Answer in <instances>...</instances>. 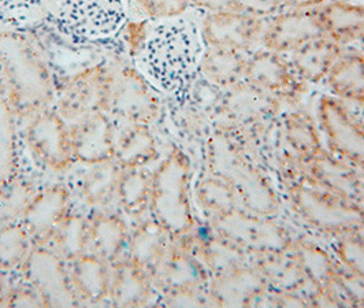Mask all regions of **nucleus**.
Segmentation results:
<instances>
[{
  "label": "nucleus",
  "instance_id": "34",
  "mask_svg": "<svg viewBox=\"0 0 364 308\" xmlns=\"http://www.w3.org/2000/svg\"><path fill=\"white\" fill-rule=\"evenodd\" d=\"M18 117L0 77V184L17 180L19 171Z\"/></svg>",
  "mask_w": 364,
  "mask_h": 308
},
{
  "label": "nucleus",
  "instance_id": "21",
  "mask_svg": "<svg viewBox=\"0 0 364 308\" xmlns=\"http://www.w3.org/2000/svg\"><path fill=\"white\" fill-rule=\"evenodd\" d=\"M70 193L65 185H53L32 196L19 218L32 241L44 245L53 240L55 230L69 214Z\"/></svg>",
  "mask_w": 364,
  "mask_h": 308
},
{
  "label": "nucleus",
  "instance_id": "40",
  "mask_svg": "<svg viewBox=\"0 0 364 308\" xmlns=\"http://www.w3.org/2000/svg\"><path fill=\"white\" fill-rule=\"evenodd\" d=\"M31 250L32 237L21 221L0 225V272H11L21 267Z\"/></svg>",
  "mask_w": 364,
  "mask_h": 308
},
{
  "label": "nucleus",
  "instance_id": "14",
  "mask_svg": "<svg viewBox=\"0 0 364 308\" xmlns=\"http://www.w3.org/2000/svg\"><path fill=\"white\" fill-rule=\"evenodd\" d=\"M23 140L37 164L54 171L68 170L74 161L70 125L51 107L29 120Z\"/></svg>",
  "mask_w": 364,
  "mask_h": 308
},
{
  "label": "nucleus",
  "instance_id": "26",
  "mask_svg": "<svg viewBox=\"0 0 364 308\" xmlns=\"http://www.w3.org/2000/svg\"><path fill=\"white\" fill-rule=\"evenodd\" d=\"M346 47L331 37H318L303 44L289 54L293 69L306 84L325 81L338 56Z\"/></svg>",
  "mask_w": 364,
  "mask_h": 308
},
{
  "label": "nucleus",
  "instance_id": "24",
  "mask_svg": "<svg viewBox=\"0 0 364 308\" xmlns=\"http://www.w3.org/2000/svg\"><path fill=\"white\" fill-rule=\"evenodd\" d=\"M174 238L154 218L141 222L128 240V259L151 278L162 265Z\"/></svg>",
  "mask_w": 364,
  "mask_h": 308
},
{
  "label": "nucleus",
  "instance_id": "47",
  "mask_svg": "<svg viewBox=\"0 0 364 308\" xmlns=\"http://www.w3.org/2000/svg\"><path fill=\"white\" fill-rule=\"evenodd\" d=\"M149 29H151V25L146 21H143V22L137 21V22H133L129 25L128 43L132 51L134 53V58L140 53L141 47L144 46Z\"/></svg>",
  "mask_w": 364,
  "mask_h": 308
},
{
  "label": "nucleus",
  "instance_id": "48",
  "mask_svg": "<svg viewBox=\"0 0 364 308\" xmlns=\"http://www.w3.org/2000/svg\"><path fill=\"white\" fill-rule=\"evenodd\" d=\"M328 0H284L287 7L291 9H314L325 4Z\"/></svg>",
  "mask_w": 364,
  "mask_h": 308
},
{
  "label": "nucleus",
  "instance_id": "18",
  "mask_svg": "<svg viewBox=\"0 0 364 308\" xmlns=\"http://www.w3.org/2000/svg\"><path fill=\"white\" fill-rule=\"evenodd\" d=\"M291 253L312 292L314 307H341L334 290L341 265L334 254L307 238H293Z\"/></svg>",
  "mask_w": 364,
  "mask_h": 308
},
{
  "label": "nucleus",
  "instance_id": "27",
  "mask_svg": "<svg viewBox=\"0 0 364 308\" xmlns=\"http://www.w3.org/2000/svg\"><path fill=\"white\" fill-rule=\"evenodd\" d=\"M152 278L129 259L112 265L109 299L117 307H141L152 299Z\"/></svg>",
  "mask_w": 364,
  "mask_h": 308
},
{
  "label": "nucleus",
  "instance_id": "35",
  "mask_svg": "<svg viewBox=\"0 0 364 308\" xmlns=\"http://www.w3.org/2000/svg\"><path fill=\"white\" fill-rule=\"evenodd\" d=\"M158 154V143L149 125H127L117 137L114 161L122 169L146 167Z\"/></svg>",
  "mask_w": 364,
  "mask_h": 308
},
{
  "label": "nucleus",
  "instance_id": "46",
  "mask_svg": "<svg viewBox=\"0 0 364 308\" xmlns=\"http://www.w3.org/2000/svg\"><path fill=\"white\" fill-rule=\"evenodd\" d=\"M7 306L14 307H32V306H44L40 296L32 288H19L7 296L4 302Z\"/></svg>",
  "mask_w": 364,
  "mask_h": 308
},
{
  "label": "nucleus",
  "instance_id": "29",
  "mask_svg": "<svg viewBox=\"0 0 364 308\" xmlns=\"http://www.w3.org/2000/svg\"><path fill=\"white\" fill-rule=\"evenodd\" d=\"M109 266V262L92 253L74 259L70 267V280L78 299L100 303L109 297L112 272Z\"/></svg>",
  "mask_w": 364,
  "mask_h": 308
},
{
  "label": "nucleus",
  "instance_id": "39",
  "mask_svg": "<svg viewBox=\"0 0 364 308\" xmlns=\"http://www.w3.org/2000/svg\"><path fill=\"white\" fill-rule=\"evenodd\" d=\"M54 250L66 262L90 253V218L69 213L55 230Z\"/></svg>",
  "mask_w": 364,
  "mask_h": 308
},
{
  "label": "nucleus",
  "instance_id": "43",
  "mask_svg": "<svg viewBox=\"0 0 364 308\" xmlns=\"http://www.w3.org/2000/svg\"><path fill=\"white\" fill-rule=\"evenodd\" d=\"M333 251L346 272L364 284V230L334 238Z\"/></svg>",
  "mask_w": 364,
  "mask_h": 308
},
{
  "label": "nucleus",
  "instance_id": "12",
  "mask_svg": "<svg viewBox=\"0 0 364 308\" xmlns=\"http://www.w3.org/2000/svg\"><path fill=\"white\" fill-rule=\"evenodd\" d=\"M112 73L102 63L74 73L56 96L54 109L69 125L106 111Z\"/></svg>",
  "mask_w": 364,
  "mask_h": 308
},
{
  "label": "nucleus",
  "instance_id": "3",
  "mask_svg": "<svg viewBox=\"0 0 364 308\" xmlns=\"http://www.w3.org/2000/svg\"><path fill=\"white\" fill-rule=\"evenodd\" d=\"M0 77L18 120L54 107V77L36 47L14 32H0Z\"/></svg>",
  "mask_w": 364,
  "mask_h": 308
},
{
  "label": "nucleus",
  "instance_id": "25",
  "mask_svg": "<svg viewBox=\"0 0 364 308\" xmlns=\"http://www.w3.org/2000/svg\"><path fill=\"white\" fill-rule=\"evenodd\" d=\"M178 240L183 241L198 255L211 277L251 262L250 255L244 250H241L233 241L214 232L211 228L203 236L192 232L191 235Z\"/></svg>",
  "mask_w": 364,
  "mask_h": 308
},
{
  "label": "nucleus",
  "instance_id": "42",
  "mask_svg": "<svg viewBox=\"0 0 364 308\" xmlns=\"http://www.w3.org/2000/svg\"><path fill=\"white\" fill-rule=\"evenodd\" d=\"M191 3L208 11H236L257 18H272L284 9V0H191Z\"/></svg>",
  "mask_w": 364,
  "mask_h": 308
},
{
  "label": "nucleus",
  "instance_id": "11",
  "mask_svg": "<svg viewBox=\"0 0 364 308\" xmlns=\"http://www.w3.org/2000/svg\"><path fill=\"white\" fill-rule=\"evenodd\" d=\"M316 122L328 151L364 174L363 121L346 102L325 95L316 106Z\"/></svg>",
  "mask_w": 364,
  "mask_h": 308
},
{
  "label": "nucleus",
  "instance_id": "36",
  "mask_svg": "<svg viewBox=\"0 0 364 308\" xmlns=\"http://www.w3.org/2000/svg\"><path fill=\"white\" fill-rule=\"evenodd\" d=\"M198 207L208 219L223 216L240 206L236 189L226 177L204 171L193 185Z\"/></svg>",
  "mask_w": 364,
  "mask_h": 308
},
{
  "label": "nucleus",
  "instance_id": "9",
  "mask_svg": "<svg viewBox=\"0 0 364 308\" xmlns=\"http://www.w3.org/2000/svg\"><path fill=\"white\" fill-rule=\"evenodd\" d=\"M210 228L233 241L250 257L291 250L293 237L274 217L260 216L238 206L232 211L208 219Z\"/></svg>",
  "mask_w": 364,
  "mask_h": 308
},
{
  "label": "nucleus",
  "instance_id": "37",
  "mask_svg": "<svg viewBox=\"0 0 364 308\" xmlns=\"http://www.w3.org/2000/svg\"><path fill=\"white\" fill-rule=\"evenodd\" d=\"M152 191V173L146 167L122 169L117 200L122 211L130 218L141 217L149 208Z\"/></svg>",
  "mask_w": 364,
  "mask_h": 308
},
{
  "label": "nucleus",
  "instance_id": "17",
  "mask_svg": "<svg viewBox=\"0 0 364 308\" xmlns=\"http://www.w3.org/2000/svg\"><path fill=\"white\" fill-rule=\"evenodd\" d=\"M267 19L236 11H208L201 21L205 47L228 48L248 54L260 44Z\"/></svg>",
  "mask_w": 364,
  "mask_h": 308
},
{
  "label": "nucleus",
  "instance_id": "13",
  "mask_svg": "<svg viewBox=\"0 0 364 308\" xmlns=\"http://www.w3.org/2000/svg\"><path fill=\"white\" fill-rule=\"evenodd\" d=\"M65 259L55 250L35 245L21 266L26 284L40 296L46 307H73L78 296Z\"/></svg>",
  "mask_w": 364,
  "mask_h": 308
},
{
  "label": "nucleus",
  "instance_id": "8",
  "mask_svg": "<svg viewBox=\"0 0 364 308\" xmlns=\"http://www.w3.org/2000/svg\"><path fill=\"white\" fill-rule=\"evenodd\" d=\"M54 17L66 36L100 40L125 26L128 4L127 0H54Z\"/></svg>",
  "mask_w": 364,
  "mask_h": 308
},
{
  "label": "nucleus",
  "instance_id": "4",
  "mask_svg": "<svg viewBox=\"0 0 364 308\" xmlns=\"http://www.w3.org/2000/svg\"><path fill=\"white\" fill-rule=\"evenodd\" d=\"M247 148L226 132L214 127L205 143V170L222 174L232 182L241 207L255 214L275 217L279 196Z\"/></svg>",
  "mask_w": 364,
  "mask_h": 308
},
{
  "label": "nucleus",
  "instance_id": "45",
  "mask_svg": "<svg viewBox=\"0 0 364 308\" xmlns=\"http://www.w3.org/2000/svg\"><path fill=\"white\" fill-rule=\"evenodd\" d=\"M136 1L148 18L156 19V21L178 18L188 10L191 4V0H136Z\"/></svg>",
  "mask_w": 364,
  "mask_h": 308
},
{
  "label": "nucleus",
  "instance_id": "32",
  "mask_svg": "<svg viewBox=\"0 0 364 308\" xmlns=\"http://www.w3.org/2000/svg\"><path fill=\"white\" fill-rule=\"evenodd\" d=\"M325 81L334 97L364 105V55L346 50L333 65Z\"/></svg>",
  "mask_w": 364,
  "mask_h": 308
},
{
  "label": "nucleus",
  "instance_id": "16",
  "mask_svg": "<svg viewBox=\"0 0 364 308\" xmlns=\"http://www.w3.org/2000/svg\"><path fill=\"white\" fill-rule=\"evenodd\" d=\"M285 155V154H282ZM304 180L362 204L364 196V174L352 164L337 158L325 147L318 154L304 159H293L285 155Z\"/></svg>",
  "mask_w": 364,
  "mask_h": 308
},
{
  "label": "nucleus",
  "instance_id": "6",
  "mask_svg": "<svg viewBox=\"0 0 364 308\" xmlns=\"http://www.w3.org/2000/svg\"><path fill=\"white\" fill-rule=\"evenodd\" d=\"M279 117L281 103L244 80L222 91L215 127L248 147L266 139L278 125Z\"/></svg>",
  "mask_w": 364,
  "mask_h": 308
},
{
  "label": "nucleus",
  "instance_id": "33",
  "mask_svg": "<svg viewBox=\"0 0 364 308\" xmlns=\"http://www.w3.org/2000/svg\"><path fill=\"white\" fill-rule=\"evenodd\" d=\"M256 269L263 275L269 290L300 292L311 290L291 250L282 253L262 255L251 259Z\"/></svg>",
  "mask_w": 364,
  "mask_h": 308
},
{
  "label": "nucleus",
  "instance_id": "5",
  "mask_svg": "<svg viewBox=\"0 0 364 308\" xmlns=\"http://www.w3.org/2000/svg\"><path fill=\"white\" fill-rule=\"evenodd\" d=\"M148 210L174 240L195 232L192 164L181 148H173L152 173Z\"/></svg>",
  "mask_w": 364,
  "mask_h": 308
},
{
  "label": "nucleus",
  "instance_id": "49",
  "mask_svg": "<svg viewBox=\"0 0 364 308\" xmlns=\"http://www.w3.org/2000/svg\"><path fill=\"white\" fill-rule=\"evenodd\" d=\"M362 206H363V207H364V196H363V200H362Z\"/></svg>",
  "mask_w": 364,
  "mask_h": 308
},
{
  "label": "nucleus",
  "instance_id": "10",
  "mask_svg": "<svg viewBox=\"0 0 364 308\" xmlns=\"http://www.w3.org/2000/svg\"><path fill=\"white\" fill-rule=\"evenodd\" d=\"M162 110L159 90L137 68L112 73L106 112L127 125H151Z\"/></svg>",
  "mask_w": 364,
  "mask_h": 308
},
{
  "label": "nucleus",
  "instance_id": "19",
  "mask_svg": "<svg viewBox=\"0 0 364 308\" xmlns=\"http://www.w3.org/2000/svg\"><path fill=\"white\" fill-rule=\"evenodd\" d=\"M325 36L328 35L323 29L318 7H287L267 19L260 44L263 48L289 55L311 40Z\"/></svg>",
  "mask_w": 364,
  "mask_h": 308
},
{
  "label": "nucleus",
  "instance_id": "7",
  "mask_svg": "<svg viewBox=\"0 0 364 308\" xmlns=\"http://www.w3.org/2000/svg\"><path fill=\"white\" fill-rule=\"evenodd\" d=\"M211 275L183 241L174 240L170 251L152 275V284L168 306H208Z\"/></svg>",
  "mask_w": 364,
  "mask_h": 308
},
{
  "label": "nucleus",
  "instance_id": "23",
  "mask_svg": "<svg viewBox=\"0 0 364 308\" xmlns=\"http://www.w3.org/2000/svg\"><path fill=\"white\" fill-rule=\"evenodd\" d=\"M279 142L282 154L293 159H304L325 148L316 120L304 110H291L279 117Z\"/></svg>",
  "mask_w": 364,
  "mask_h": 308
},
{
  "label": "nucleus",
  "instance_id": "1",
  "mask_svg": "<svg viewBox=\"0 0 364 308\" xmlns=\"http://www.w3.org/2000/svg\"><path fill=\"white\" fill-rule=\"evenodd\" d=\"M200 41L198 29L182 19L151 25L146 43L136 55L137 69L159 91H182L191 85L199 70Z\"/></svg>",
  "mask_w": 364,
  "mask_h": 308
},
{
  "label": "nucleus",
  "instance_id": "38",
  "mask_svg": "<svg viewBox=\"0 0 364 308\" xmlns=\"http://www.w3.org/2000/svg\"><path fill=\"white\" fill-rule=\"evenodd\" d=\"M122 167L115 161L92 164L81 182V193L92 207H105L117 198Z\"/></svg>",
  "mask_w": 364,
  "mask_h": 308
},
{
  "label": "nucleus",
  "instance_id": "28",
  "mask_svg": "<svg viewBox=\"0 0 364 308\" xmlns=\"http://www.w3.org/2000/svg\"><path fill=\"white\" fill-rule=\"evenodd\" d=\"M318 13L328 37L344 47L352 43L364 47V4L326 1Z\"/></svg>",
  "mask_w": 364,
  "mask_h": 308
},
{
  "label": "nucleus",
  "instance_id": "22",
  "mask_svg": "<svg viewBox=\"0 0 364 308\" xmlns=\"http://www.w3.org/2000/svg\"><path fill=\"white\" fill-rule=\"evenodd\" d=\"M74 161L80 164H105L114 161L117 137L111 117L96 112L70 125Z\"/></svg>",
  "mask_w": 364,
  "mask_h": 308
},
{
  "label": "nucleus",
  "instance_id": "2",
  "mask_svg": "<svg viewBox=\"0 0 364 308\" xmlns=\"http://www.w3.org/2000/svg\"><path fill=\"white\" fill-rule=\"evenodd\" d=\"M278 181L282 198L304 226L323 236L337 238L364 230V207L304 180L291 161L279 158Z\"/></svg>",
  "mask_w": 364,
  "mask_h": 308
},
{
  "label": "nucleus",
  "instance_id": "20",
  "mask_svg": "<svg viewBox=\"0 0 364 308\" xmlns=\"http://www.w3.org/2000/svg\"><path fill=\"white\" fill-rule=\"evenodd\" d=\"M267 292L269 285L252 260L213 275L207 288L210 304L217 307H251L264 299Z\"/></svg>",
  "mask_w": 364,
  "mask_h": 308
},
{
  "label": "nucleus",
  "instance_id": "30",
  "mask_svg": "<svg viewBox=\"0 0 364 308\" xmlns=\"http://www.w3.org/2000/svg\"><path fill=\"white\" fill-rule=\"evenodd\" d=\"M248 54L228 48L205 47L201 54L199 72L204 81L226 91L245 80Z\"/></svg>",
  "mask_w": 364,
  "mask_h": 308
},
{
  "label": "nucleus",
  "instance_id": "31",
  "mask_svg": "<svg viewBox=\"0 0 364 308\" xmlns=\"http://www.w3.org/2000/svg\"><path fill=\"white\" fill-rule=\"evenodd\" d=\"M127 222L117 216L97 213L90 218V253L115 265L128 247Z\"/></svg>",
  "mask_w": 364,
  "mask_h": 308
},
{
  "label": "nucleus",
  "instance_id": "15",
  "mask_svg": "<svg viewBox=\"0 0 364 308\" xmlns=\"http://www.w3.org/2000/svg\"><path fill=\"white\" fill-rule=\"evenodd\" d=\"M245 81L267 92L281 105L299 103L309 88L293 69L288 55L263 47L248 55Z\"/></svg>",
  "mask_w": 364,
  "mask_h": 308
},
{
  "label": "nucleus",
  "instance_id": "41",
  "mask_svg": "<svg viewBox=\"0 0 364 308\" xmlns=\"http://www.w3.org/2000/svg\"><path fill=\"white\" fill-rule=\"evenodd\" d=\"M48 11V0H0V32H16L38 22Z\"/></svg>",
  "mask_w": 364,
  "mask_h": 308
},
{
  "label": "nucleus",
  "instance_id": "44",
  "mask_svg": "<svg viewBox=\"0 0 364 308\" xmlns=\"http://www.w3.org/2000/svg\"><path fill=\"white\" fill-rule=\"evenodd\" d=\"M35 193L23 182L0 184V225L17 221Z\"/></svg>",
  "mask_w": 364,
  "mask_h": 308
}]
</instances>
